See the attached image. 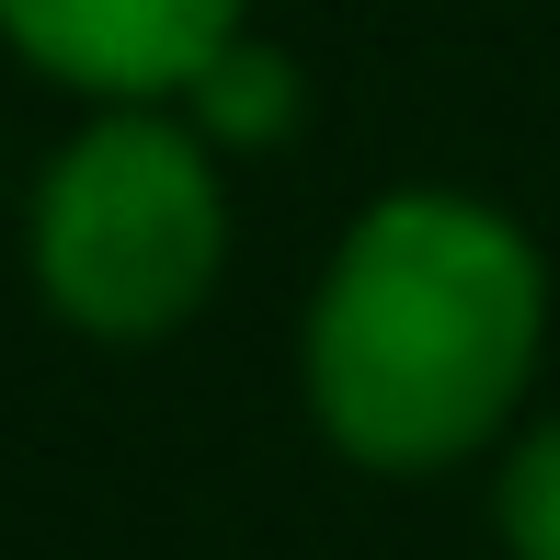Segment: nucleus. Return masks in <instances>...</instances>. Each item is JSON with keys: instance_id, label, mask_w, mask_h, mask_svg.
Returning a JSON list of instances; mask_svg holds the SVG:
<instances>
[{"instance_id": "nucleus-2", "label": "nucleus", "mask_w": 560, "mask_h": 560, "mask_svg": "<svg viewBox=\"0 0 560 560\" xmlns=\"http://www.w3.org/2000/svg\"><path fill=\"white\" fill-rule=\"evenodd\" d=\"M12 264L46 332L161 354L229 298L241 161L184 104H81L12 184Z\"/></svg>"}, {"instance_id": "nucleus-3", "label": "nucleus", "mask_w": 560, "mask_h": 560, "mask_svg": "<svg viewBox=\"0 0 560 560\" xmlns=\"http://www.w3.org/2000/svg\"><path fill=\"white\" fill-rule=\"evenodd\" d=\"M264 0H0V69L81 104H184Z\"/></svg>"}, {"instance_id": "nucleus-6", "label": "nucleus", "mask_w": 560, "mask_h": 560, "mask_svg": "<svg viewBox=\"0 0 560 560\" xmlns=\"http://www.w3.org/2000/svg\"><path fill=\"white\" fill-rule=\"evenodd\" d=\"M12 184H23V172H12V126H0V218H12Z\"/></svg>"}, {"instance_id": "nucleus-4", "label": "nucleus", "mask_w": 560, "mask_h": 560, "mask_svg": "<svg viewBox=\"0 0 560 560\" xmlns=\"http://www.w3.org/2000/svg\"><path fill=\"white\" fill-rule=\"evenodd\" d=\"M184 115L207 126V138L229 149V161H264V149H298V126H310V69H298L287 35H264L252 23L241 46L207 69V81L184 92Z\"/></svg>"}, {"instance_id": "nucleus-1", "label": "nucleus", "mask_w": 560, "mask_h": 560, "mask_svg": "<svg viewBox=\"0 0 560 560\" xmlns=\"http://www.w3.org/2000/svg\"><path fill=\"white\" fill-rule=\"evenodd\" d=\"M560 264L503 195L400 172L354 195L298 287V412L354 480L492 469L538 412Z\"/></svg>"}, {"instance_id": "nucleus-5", "label": "nucleus", "mask_w": 560, "mask_h": 560, "mask_svg": "<svg viewBox=\"0 0 560 560\" xmlns=\"http://www.w3.org/2000/svg\"><path fill=\"white\" fill-rule=\"evenodd\" d=\"M480 480H492V492H480L492 503V549L503 560H560V400L526 412Z\"/></svg>"}]
</instances>
